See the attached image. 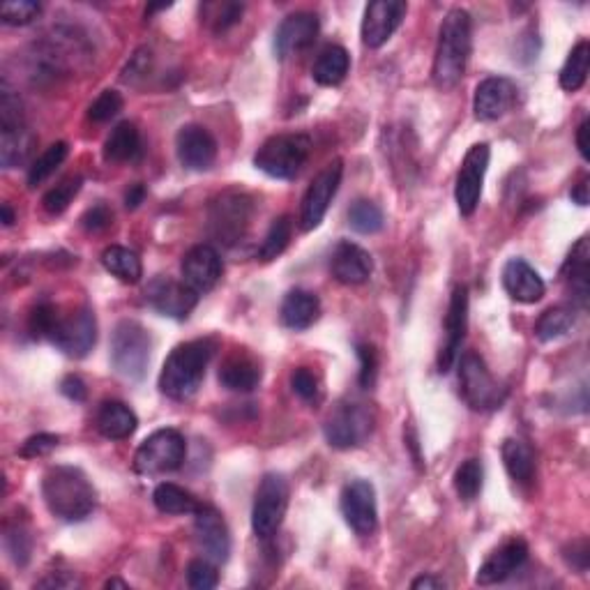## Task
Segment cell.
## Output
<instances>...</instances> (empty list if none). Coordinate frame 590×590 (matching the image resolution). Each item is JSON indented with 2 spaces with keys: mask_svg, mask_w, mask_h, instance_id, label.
<instances>
[{
  "mask_svg": "<svg viewBox=\"0 0 590 590\" xmlns=\"http://www.w3.org/2000/svg\"><path fill=\"white\" fill-rule=\"evenodd\" d=\"M473 51L471 14L461 7H455L445 14L441 30H438V44L434 56V70L431 77L441 90L457 88L464 79L468 58Z\"/></svg>",
  "mask_w": 590,
  "mask_h": 590,
  "instance_id": "obj_1",
  "label": "cell"
},
{
  "mask_svg": "<svg viewBox=\"0 0 590 590\" xmlns=\"http://www.w3.org/2000/svg\"><path fill=\"white\" fill-rule=\"evenodd\" d=\"M42 498L54 517L70 524L88 519L97 505L93 482L77 466L49 468L42 480Z\"/></svg>",
  "mask_w": 590,
  "mask_h": 590,
  "instance_id": "obj_2",
  "label": "cell"
},
{
  "mask_svg": "<svg viewBox=\"0 0 590 590\" xmlns=\"http://www.w3.org/2000/svg\"><path fill=\"white\" fill-rule=\"evenodd\" d=\"M215 351V339H192V342L176 346L162 367V395L176 399V402H185V399L194 397L196 390L201 388L203 378H206V369Z\"/></svg>",
  "mask_w": 590,
  "mask_h": 590,
  "instance_id": "obj_3",
  "label": "cell"
},
{
  "mask_svg": "<svg viewBox=\"0 0 590 590\" xmlns=\"http://www.w3.org/2000/svg\"><path fill=\"white\" fill-rule=\"evenodd\" d=\"M312 155V139L307 134H277L256 150V169L277 180H291Z\"/></svg>",
  "mask_w": 590,
  "mask_h": 590,
  "instance_id": "obj_4",
  "label": "cell"
},
{
  "mask_svg": "<svg viewBox=\"0 0 590 590\" xmlns=\"http://www.w3.org/2000/svg\"><path fill=\"white\" fill-rule=\"evenodd\" d=\"M254 215L252 196L238 189L217 194L208 206V231L217 242L231 247L245 238Z\"/></svg>",
  "mask_w": 590,
  "mask_h": 590,
  "instance_id": "obj_5",
  "label": "cell"
},
{
  "mask_svg": "<svg viewBox=\"0 0 590 590\" xmlns=\"http://www.w3.org/2000/svg\"><path fill=\"white\" fill-rule=\"evenodd\" d=\"M150 351H153V342L139 321L125 319L116 325L111 335V365L120 376L141 381L148 372Z\"/></svg>",
  "mask_w": 590,
  "mask_h": 590,
  "instance_id": "obj_6",
  "label": "cell"
},
{
  "mask_svg": "<svg viewBox=\"0 0 590 590\" xmlns=\"http://www.w3.org/2000/svg\"><path fill=\"white\" fill-rule=\"evenodd\" d=\"M374 411L362 402H342L325 420V441L337 450H353L365 445L374 431Z\"/></svg>",
  "mask_w": 590,
  "mask_h": 590,
  "instance_id": "obj_7",
  "label": "cell"
},
{
  "mask_svg": "<svg viewBox=\"0 0 590 590\" xmlns=\"http://www.w3.org/2000/svg\"><path fill=\"white\" fill-rule=\"evenodd\" d=\"M187 455V443L178 429H157L139 445L134 471L141 475H162L178 471Z\"/></svg>",
  "mask_w": 590,
  "mask_h": 590,
  "instance_id": "obj_8",
  "label": "cell"
},
{
  "mask_svg": "<svg viewBox=\"0 0 590 590\" xmlns=\"http://www.w3.org/2000/svg\"><path fill=\"white\" fill-rule=\"evenodd\" d=\"M286 510H289V482L282 473H266L254 494L252 528L256 537L270 540L272 535H277Z\"/></svg>",
  "mask_w": 590,
  "mask_h": 590,
  "instance_id": "obj_9",
  "label": "cell"
},
{
  "mask_svg": "<svg viewBox=\"0 0 590 590\" xmlns=\"http://www.w3.org/2000/svg\"><path fill=\"white\" fill-rule=\"evenodd\" d=\"M459 385L461 397L473 411H494V408H501L505 399V390L491 376L487 362L473 351L461 355Z\"/></svg>",
  "mask_w": 590,
  "mask_h": 590,
  "instance_id": "obj_10",
  "label": "cell"
},
{
  "mask_svg": "<svg viewBox=\"0 0 590 590\" xmlns=\"http://www.w3.org/2000/svg\"><path fill=\"white\" fill-rule=\"evenodd\" d=\"M49 342L63 351L67 358H86L97 342V321L88 307H81L70 316H58Z\"/></svg>",
  "mask_w": 590,
  "mask_h": 590,
  "instance_id": "obj_11",
  "label": "cell"
},
{
  "mask_svg": "<svg viewBox=\"0 0 590 590\" xmlns=\"http://www.w3.org/2000/svg\"><path fill=\"white\" fill-rule=\"evenodd\" d=\"M489 157L491 153L487 143H475L466 153L464 162H461L455 185V199L459 213L464 217H471L480 206L484 176H487L489 169Z\"/></svg>",
  "mask_w": 590,
  "mask_h": 590,
  "instance_id": "obj_12",
  "label": "cell"
},
{
  "mask_svg": "<svg viewBox=\"0 0 590 590\" xmlns=\"http://www.w3.org/2000/svg\"><path fill=\"white\" fill-rule=\"evenodd\" d=\"M342 517L355 535H372L378 526L376 489L369 480H353L342 491Z\"/></svg>",
  "mask_w": 590,
  "mask_h": 590,
  "instance_id": "obj_13",
  "label": "cell"
},
{
  "mask_svg": "<svg viewBox=\"0 0 590 590\" xmlns=\"http://www.w3.org/2000/svg\"><path fill=\"white\" fill-rule=\"evenodd\" d=\"M342 173L344 166L339 160L330 162L325 169L312 180L305 199H302V213L300 222L305 231H314L316 226L323 222L325 213H328L332 199H335L339 185H342Z\"/></svg>",
  "mask_w": 590,
  "mask_h": 590,
  "instance_id": "obj_14",
  "label": "cell"
},
{
  "mask_svg": "<svg viewBox=\"0 0 590 590\" xmlns=\"http://www.w3.org/2000/svg\"><path fill=\"white\" fill-rule=\"evenodd\" d=\"M146 302L157 314L169 316V319L183 321L192 314V309L199 302V293H194L185 282H176L171 277H155L146 286Z\"/></svg>",
  "mask_w": 590,
  "mask_h": 590,
  "instance_id": "obj_15",
  "label": "cell"
},
{
  "mask_svg": "<svg viewBox=\"0 0 590 590\" xmlns=\"http://www.w3.org/2000/svg\"><path fill=\"white\" fill-rule=\"evenodd\" d=\"M194 533L199 549L206 554L208 561L226 563L231 554V533L222 514L213 505H201L194 512Z\"/></svg>",
  "mask_w": 590,
  "mask_h": 590,
  "instance_id": "obj_16",
  "label": "cell"
},
{
  "mask_svg": "<svg viewBox=\"0 0 590 590\" xmlns=\"http://www.w3.org/2000/svg\"><path fill=\"white\" fill-rule=\"evenodd\" d=\"M406 12L408 5L402 0H376L367 5L365 19H362V42L369 49H381L402 26Z\"/></svg>",
  "mask_w": 590,
  "mask_h": 590,
  "instance_id": "obj_17",
  "label": "cell"
},
{
  "mask_svg": "<svg viewBox=\"0 0 590 590\" xmlns=\"http://www.w3.org/2000/svg\"><path fill=\"white\" fill-rule=\"evenodd\" d=\"M180 272H183V282L194 293H208L222 279V256L213 245H196L183 256Z\"/></svg>",
  "mask_w": 590,
  "mask_h": 590,
  "instance_id": "obj_18",
  "label": "cell"
},
{
  "mask_svg": "<svg viewBox=\"0 0 590 590\" xmlns=\"http://www.w3.org/2000/svg\"><path fill=\"white\" fill-rule=\"evenodd\" d=\"M468 330V291L466 286H457L452 291L448 316H445V344L441 346V353H438V372L448 374L452 365H455L461 351V344H464Z\"/></svg>",
  "mask_w": 590,
  "mask_h": 590,
  "instance_id": "obj_19",
  "label": "cell"
},
{
  "mask_svg": "<svg viewBox=\"0 0 590 590\" xmlns=\"http://www.w3.org/2000/svg\"><path fill=\"white\" fill-rule=\"evenodd\" d=\"M176 153L189 171H208L217 160V141L206 127L185 125L176 134Z\"/></svg>",
  "mask_w": 590,
  "mask_h": 590,
  "instance_id": "obj_20",
  "label": "cell"
},
{
  "mask_svg": "<svg viewBox=\"0 0 590 590\" xmlns=\"http://www.w3.org/2000/svg\"><path fill=\"white\" fill-rule=\"evenodd\" d=\"M517 102V86L505 77H489L475 88L473 111L482 123L503 118Z\"/></svg>",
  "mask_w": 590,
  "mask_h": 590,
  "instance_id": "obj_21",
  "label": "cell"
},
{
  "mask_svg": "<svg viewBox=\"0 0 590 590\" xmlns=\"http://www.w3.org/2000/svg\"><path fill=\"white\" fill-rule=\"evenodd\" d=\"M372 270H374L372 254H369L367 249H362L360 245H355V242L342 240L335 249H332L330 272L339 284H346V286L365 284L367 279L372 277Z\"/></svg>",
  "mask_w": 590,
  "mask_h": 590,
  "instance_id": "obj_22",
  "label": "cell"
},
{
  "mask_svg": "<svg viewBox=\"0 0 590 590\" xmlns=\"http://www.w3.org/2000/svg\"><path fill=\"white\" fill-rule=\"evenodd\" d=\"M319 35V17L312 12H295L279 24L275 33V51L279 58H289L293 54L309 49Z\"/></svg>",
  "mask_w": 590,
  "mask_h": 590,
  "instance_id": "obj_23",
  "label": "cell"
},
{
  "mask_svg": "<svg viewBox=\"0 0 590 590\" xmlns=\"http://www.w3.org/2000/svg\"><path fill=\"white\" fill-rule=\"evenodd\" d=\"M526 558H528V544L521 540V537H514V540L505 542L503 547H498L494 554L480 565L475 581H478L480 586L501 584V581L510 579L512 574L526 563Z\"/></svg>",
  "mask_w": 590,
  "mask_h": 590,
  "instance_id": "obj_24",
  "label": "cell"
},
{
  "mask_svg": "<svg viewBox=\"0 0 590 590\" xmlns=\"http://www.w3.org/2000/svg\"><path fill=\"white\" fill-rule=\"evenodd\" d=\"M503 289L512 300L524 302V305H533L544 298V286L540 272H537L531 263L524 259H510L503 268Z\"/></svg>",
  "mask_w": 590,
  "mask_h": 590,
  "instance_id": "obj_25",
  "label": "cell"
},
{
  "mask_svg": "<svg viewBox=\"0 0 590 590\" xmlns=\"http://www.w3.org/2000/svg\"><path fill=\"white\" fill-rule=\"evenodd\" d=\"M563 282L570 291V298L574 305L588 307L590 298V247L588 238H581L577 245L572 247L570 256H567L563 272Z\"/></svg>",
  "mask_w": 590,
  "mask_h": 590,
  "instance_id": "obj_26",
  "label": "cell"
},
{
  "mask_svg": "<svg viewBox=\"0 0 590 590\" xmlns=\"http://www.w3.org/2000/svg\"><path fill=\"white\" fill-rule=\"evenodd\" d=\"M321 316V300L319 295L305 289H293L286 293L279 309V319L291 330H307L319 321Z\"/></svg>",
  "mask_w": 590,
  "mask_h": 590,
  "instance_id": "obj_27",
  "label": "cell"
},
{
  "mask_svg": "<svg viewBox=\"0 0 590 590\" xmlns=\"http://www.w3.org/2000/svg\"><path fill=\"white\" fill-rule=\"evenodd\" d=\"M219 383L231 392H252L261 383V367L252 355L233 353L219 367Z\"/></svg>",
  "mask_w": 590,
  "mask_h": 590,
  "instance_id": "obj_28",
  "label": "cell"
},
{
  "mask_svg": "<svg viewBox=\"0 0 590 590\" xmlns=\"http://www.w3.org/2000/svg\"><path fill=\"white\" fill-rule=\"evenodd\" d=\"M35 134L26 123L0 127V164L3 169H17L26 164L35 150Z\"/></svg>",
  "mask_w": 590,
  "mask_h": 590,
  "instance_id": "obj_29",
  "label": "cell"
},
{
  "mask_svg": "<svg viewBox=\"0 0 590 590\" xmlns=\"http://www.w3.org/2000/svg\"><path fill=\"white\" fill-rule=\"evenodd\" d=\"M136 427H139V418L123 402H104L97 411V431L109 441H125L134 434Z\"/></svg>",
  "mask_w": 590,
  "mask_h": 590,
  "instance_id": "obj_30",
  "label": "cell"
},
{
  "mask_svg": "<svg viewBox=\"0 0 590 590\" xmlns=\"http://www.w3.org/2000/svg\"><path fill=\"white\" fill-rule=\"evenodd\" d=\"M141 157V134L134 123H120L104 141V160L113 164L134 162Z\"/></svg>",
  "mask_w": 590,
  "mask_h": 590,
  "instance_id": "obj_31",
  "label": "cell"
},
{
  "mask_svg": "<svg viewBox=\"0 0 590 590\" xmlns=\"http://www.w3.org/2000/svg\"><path fill=\"white\" fill-rule=\"evenodd\" d=\"M349 70H351L349 51L339 47V44H330V47H325L319 54V58H316V63L312 67V77L319 86L332 88V86H339V83L346 79Z\"/></svg>",
  "mask_w": 590,
  "mask_h": 590,
  "instance_id": "obj_32",
  "label": "cell"
},
{
  "mask_svg": "<svg viewBox=\"0 0 590 590\" xmlns=\"http://www.w3.org/2000/svg\"><path fill=\"white\" fill-rule=\"evenodd\" d=\"M503 464L505 471L510 473V478L517 484H531L535 478V452L528 443L519 441V438H508L503 443Z\"/></svg>",
  "mask_w": 590,
  "mask_h": 590,
  "instance_id": "obj_33",
  "label": "cell"
},
{
  "mask_svg": "<svg viewBox=\"0 0 590 590\" xmlns=\"http://www.w3.org/2000/svg\"><path fill=\"white\" fill-rule=\"evenodd\" d=\"M102 266L107 268L113 277H118L120 282L125 284H136L141 282L143 277V266L141 259L136 256L132 249L111 245L102 252Z\"/></svg>",
  "mask_w": 590,
  "mask_h": 590,
  "instance_id": "obj_34",
  "label": "cell"
},
{
  "mask_svg": "<svg viewBox=\"0 0 590 590\" xmlns=\"http://www.w3.org/2000/svg\"><path fill=\"white\" fill-rule=\"evenodd\" d=\"M153 503L162 514H194L201 508L194 494H189L187 489L173 482L157 484V489L153 491Z\"/></svg>",
  "mask_w": 590,
  "mask_h": 590,
  "instance_id": "obj_35",
  "label": "cell"
},
{
  "mask_svg": "<svg viewBox=\"0 0 590 590\" xmlns=\"http://www.w3.org/2000/svg\"><path fill=\"white\" fill-rule=\"evenodd\" d=\"M588 67H590V44L586 40H581L565 60L561 77H558L561 88L567 90V93H577L579 88H584V83L588 79Z\"/></svg>",
  "mask_w": 590,
  "mask_h": 590,
  "instance_id": "obj_36",
  "label": "cell"
},
{
  "mask_svg": "<svg viewBox=\"0 0 590 590\" xmlns=\"http://www.w3.org/2000/svg\"><path fill=\"white\" fill-rule=\"evenodd\" d=\"M577 323V314L570 307H551L535 323V335L540 342H556L565 337Z\"/></svg>",
  "mask_w": 590,
  "mask_h": 590,
  "instance_id": "obj_37",
  "label": "cell"
},
{
  "mask_svg": "<svg viewBox=\"0 0 590 590\" xmlns=\"http://www.w3.org/2000/svg\"><path fill=\"white\" fill-rule=\"evenodd\" d=\"M67 153H70V146H67L65 141H58L54 146H49L44 153L37 157V160L30 164V171H28V187L35 189L37 185H42L44 180H47L51 173H56V169L60 164L65 162Z\"/></svg>",
  "mask_w": 590,
  "mask_h": 590,
  "instance_id": "obj_38",
  "label": "cell"
},
{
  "mask_svg": "<svg viewBox=\"0 0 590 590\" xmlns=\"http://www.w3.org/2000/svg\"><path fill=\"white\" fill-rule=\"evenodd\" d=\"M291 233H293V219L289 215L277 217L275 222L270 224V229L266 233V240L261 242L259 247V259L261 261H272L277 259L279 254L289 247L291 242Z\"/></svg>",
  "mask_w": 590,
  "mask_h": 590,
  "instance_id": "obj_39",
  "label": "cell"
},
{
  "mask_svg": "<svg viewBox=\"0 0 590 590\" xmlns=\"http://www.w3.org/2000/svg\"><path fill=\"white\" fill-rule=\"evenodd\" d=\"M383 210L376 206L374 201L358 199L349 208V224L353 231L362 233V236H372L383 229Z\"/></svg>",
  "mask_w": 590,
  "mask_h": 590,
  "instance_id": "obj_40",
  "label": "cell"
},
{
  "mask_svg": "<svg viewBox=\"0 0 590 590\" xmlns=\"http://www.w3.org/2000/svg\"><path fill=\"white\" fill-rule=\"evenodd\" d=\"M482 478H484V471H482L480 459H466L464 464L457 468L455 491L461 501L471 503L478 498V494L482 491Z\"/></svg>",
  "mask_w": 590,
  "mask_h": 590,
  "instance_id": "obj_41",
  "label": "cell"
},
{
  "mask_svg": "<svg viewBox=\"0 0 590 590\" xmlns=\"http://www.w3.org/2000/svg\"><path fill=\"white\" fill-rule=\"evenodd\" d=\"M83 185V180L79 176H70L65 178L63 183H58L56 187H51L47 194H44L42 199V208L47 210L49 215H63L67 208H70V203L74 196L79 194V189Z\"/></svg>",
  "mask_w": 590,
  "mask_h": 590,
  "instance_id": "obj_42",
  "label": "cell"
},
{
  "mask_svg": "<svg viewBox=\"0 0 590 590\" xmlns=\"http://www.w3.org/2000/svg\"><path fill=\"white\" fill-rule=\"evenodd\" d=\"M242 12H245V7L238 3H210V5H203L201 17L210 28L215 30V33H224V30H229L231 26L238 24Z\"/></svg>",
  "mask_w": 590,
  "mask_h": 590,
  "instance_id": "obj_43",
  "label": "cell"
},
{
  "mask_svg": "<svg viewBox=\"0 0 590 590\" xmlns=\"http://www.w3.org/2000/svg\"><path fill=\"white\" fill-rule=\"evenodd\" d=\"M42 5L35 0H12L0 7V21L5 26H28L40 17Z\"/></svg>",
  "mask_w": 590,
  "mask_h": 590,
  "instance_id": "obj_44",
  "label": "cell"
},
{
  "mask_svg": "<svg viewBox=\"0 0 590 590\" xmlns=\"http://www.w3.org/2000/svg\"><path fill=\"white\" fill-rule=\"evenodd\" d=\"M187 584L194 590H213L219 584V574L213 561L208 558H196L187 565Z\"/></svg>",
  "mask_w": 590,
  "mask_h": 590,
  "instance_id": "obj_45",
  "label": "cell"
},
{
  "mask_svg": "<svg viewBox=\"0 0 590 590\" xmlns=\"http://www.w3.org/2000/svg\"><path fill=\"white\" fill-rule=\"evenodd\" d=\"M5 549L14 563L26 565L30 561V551H33V540H30L26 528H5Z\"/></svg>",
  "mask_w": 590,
  "mask_h": 590,
  "instance_id": "obj_46",
  "label": "cell"
},
{
  "mask_svg": "<svg viewBox=\"0 0 590 590\" xmlns=\"http://www.w3.org/2000/svg\"><path fill=\"white\" fill-rule=\"evenodd\" d=\"M120 111H123V97H120V93H116V90H104V93L90 104L88 118L93 120V123H109V120L116 118Z\"/></svg>",
  "mask_w": 590,
  "mask_h": 590,
  "instance_id": "obj_47",
  "label": "cell"
},
{
  "mask_svg": "<svg viewBox=\"0 0 590 590\" xmlns=\"http://www.w3.org/2000/svg\"><path fill=\"white\" fill-rule=\"evenodd\" d=\"M58 307L51 305V302H42V305H37L33 309V314H30L28 319V328L33 332V337H47L51 335V330H54V325L58 321Z\"/></svg>",
  "mask_w": 590,
  "mask_h": 590,
  "instance_id": "obj_48",
  "label": "cell"
},
{
  "mask_svg": "<svg viewBox=\"0 0 590 590\" xmlns=\"http://www.w3.org/2000/svg\"><path fill=\"white\" fill-rule=\"evenodd\" d=\"M291 388L305 402H314L319 397V381H316V376L307 367H298L291 374Z\"/></svg>",
  "mask_w": 590,
  "mask_h": 590,
  "instance_id": "obj_49",
  "label": "cell"
},
{
  "mask_svg": "<svg viewBox=\"0 0 590 590\" xmlns=\"http://www.w3.org/2000/svg\"><path fill=\"white\" fill-rule=\"evenodd\" d=\"M358 358H360V385L362 388H372L378 374V353L372 344H358Z\"/></svg>",
  "mask_w": 590,
  "mask_h": 590,
  "instance_id": "obj_50",
  "label": "cell"
},
{
  "mask_svg": "<svg viewBox=\"0 0 590 590\" xmlns=\"http://www.w3.org/2000/svg\"><path fill=\"white\" fill-rule=\"evenodd\" d=\"M58 443H60V438L56 434H37V436H30L28 441L24 445H21L19 455L26 457V459L44 457V455H49V452L54 450Z\"/></svg>",
  "mask_w": 590,
  "mask_h": 590,
  "instance_id": "obj_51",
  "label": "cell"
},
{
  "mask_svg": "<svg viewBox=\"0 0 590 590\" xmlns=\"http://www.w3.org/2000/svg\"><path fill=\"white\" fill-rule=\"evenodd\" d=\"M150 65H153V51L139 49L132 56L130 63H127L125 72H123V81L125 83H136L139 79H146L148 72H150Z\"/></svg>",
  "mask_w": 590,
  "mask_h": 590,
  "instance_id": "obj_52",
  "label": "cell"
},
{
  "mask_svg": "<svg viewBox=\"0 0 590 590\" xmlns=\"http://www.w3.org/2000/svg\"><path fill=\"white\" fill-rule=\"evenodd\" d=\"M111 222H113V213L109 210V206H104V203H97V206L86 210V215L81 217V226L88 233L107 231Z\"/></svg>",
  "mask_w": 590,
  "mask_h": 590,
  "instance_id": "obj_53",
  "label": "cell"
},
{
  "mask_svg": "<svg viewBox=\"0 0 590 590\" xmlns=\"http://www.w3.org/2000/svg\"><path fill=\"white\" fill-rule=\"evenodd\" d=\"M565 558H567V563L574 567V570L586 572L588 570V561H590V544H588L586 537H581V540L572 542V547L565 551Z\"/></svg>",
  "mask_w": 590,
  "mask_h": 590,
  "instance_id": "obj_54",
  "label": "cell"
},
{
  "mask_svg": "<svg viewBox=\"0 0 590 590\" xmlns=\"http://www.w3.org/2000/svg\"><path fill=\"white\" fill-rule=\"evenodd\" d=\"M60 392L72 402H83L86 399V383L79 376H65L63 383H60Z\"/></svg>",
  "mask_w": 590,
  "mask_h": 590,
  "instance_id": "obj_55",
  "label": "cell"
},
{
  "mask_svg": "<svg viewBox=\"0 0 590 590\" xmlns=\"http://www.w3.org/2000/svg\"><path fill=\"white\" fill-rule=\"evenodd\" d=\"M74 586H79V579L67 572H58V574L54 572L51 577L42 579L40 584H37V588H74Z\"/></svg>",
  "mask_w": 590,
  "mask_h": 590,
  "instance_id": "obj_56",
  "label": "cell"
},
{
  "mask_svg": "<svg viewBox=\"0 0 590 590\" xmlns=\"http://www.w3.org/2000/svg\"><path fill=\"white\" fill-rule=\"evenodd\" d=\"M577 148L581 157L590 162V118H584V123L579 125L577 130Z\"/></svg>",
  "mask_w": 590,
  "mask_h": 590,
  "instance_id": "obj_57",
  "label": "cell"
},
{
  "mask_svg": "<svg viewBox=\"0 0 590 590\" xmlns=\"http://www.w3.org/2000/svg\"><path fill=\"white\" fill-rule=\"evenodd\" d=\"M143 199H146V187H143V185H134L130 189V192L125 194V206L130 208V210H134V208L141 206Z\"/></svg>",
  "mask_w": 590,
  "mask_h": 590,
  "instance_id": "obj_58",
  "label": "cell"
},
{
  "mask_svg": "<svg viewBox=\"0 0 590 590\" xmlns=\"http://www.w3.org/2000/svg\"><path fill=\"white\" fill-rule=\"evenodd\" d=\"M411 588L413 590H422V588H425V590H441V588H445V581L431 577V574H425V577L415 579L411 584Z\"/></svg>",
  "mask_w": 590,
  "mask_h": 590,
  "instance_id": "obj_59",
  "label": "cell"
},
{
  "mask_svg": "<svg viewBox=\"0 0 590 590\" xmlns=\"http://www.w3.org/2000/svg\"><path fill=\"white\" fill-rule=\"evenodd\" d=\"M572 201L579 203V206H588V178L581 180V183L570 192Z\"/></svg>",
  "mask_w": 590,
  "mask_h": 590,
  "instance_id": "obj_60",
  "label": "cell"
},
{
  "mask_svg": "<svg viewBox=\"0 0 590 590\" xmlns=\"http://www.w3.org/2000/svg\"><path fill=\"white\" fill-rule=\"evenodd\" d=\"M0 215H3V224L5 226H12L14 224V213H12L10 203H3V208H0Z\"/></svg>",
  "mask_w": 590,
  "mask_h": 590,
  "instance_id": "obj_61",
  "label": "cell"
},
{
  "mask_svg": "<svg viewBox=\"0 0 590 590\" xmlns=\"http://www.w3.org/2000/svg\"><path fill=\"white\" fill-rule=\"evenodd\" d=\"M107 588H130V584H125V581H120V579H111V581H107Z\"/></svg>",
  "mask_w": 590,
  "mask_h": 590,
  "instance_id": "obj_62",
  "label": "cell"
}]
</instances>
